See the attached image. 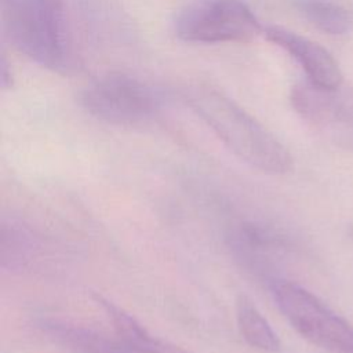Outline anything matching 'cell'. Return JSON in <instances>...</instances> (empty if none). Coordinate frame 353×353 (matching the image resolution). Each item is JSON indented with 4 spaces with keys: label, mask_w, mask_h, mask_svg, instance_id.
<instances>
[{
    "label": "cell",
    "mask_w": 353,
    "mask_h": 353,
    "mask_svg": "<svg viewBox=\"0 0 353 353\" xmlns=\"http://www.w3.org/2000/svg\"><path fill=\"white\" fill-rule=\"evenodd\" d=\"M186 102L223 145L250 167L269 175H284L292 170L288 149L222 91L200 84L189 90Z\"/></svg>",
    "instance_id": "1"
},
{
    "label": "cell",
    "mask_w": 353,
    "mask_h": 353,
    "mask_svg": "<svg viewBox=\"0 0 353 353\" xmlns=\"http://www.w3.org/2000/svg\"><path fill=\"white\" fill-rule=\"evenodd\" d=\"M0 19L4 37L18 52L46 69L66 68L62 0H0Z\"/></svg>",
    "instance_id": "2"
},
{
    "label": "cell",
    "mask_w": 353,
    "mask_h": 353,
    "mask_svg": "<svg viewBox=\"0 0 353 353\" xmlns=\"http://www.w3.org/2000/svg\"><path fill=\"white\" fill-rule=\"evenodd\" d=\"M273 301L290 325L309 343L327 353H353V325L305 287L270 283Z\"/></svg>",
    "instance_id": "3"
},
{
    "label": "cell",
    "mask_w": 353,
    "mask_h": 353,
    "mask_svg": "<svg viewBox=\"0 0 353 353\" xmlns=\"http://www.w3.org/2000/svg\"><path fill=\"white\" fill-rule=\"evenodd\" d=\"M263 28L241 0H200L183 7L174 19L176 37L189 43H250Z\"/></svg>",
    "instance_id": "4"
},
{
    "label": "cell",
    "mask_w": 353,
    "mask_h": 353,
    "mask_svg": "<svg viewBox=\"0 0 353 353\" xmlns=\"http://www.w3.org/2000/svg\"><path fill=\"white\" fill-rule=\"evenodd\" d=\"M81 106L95 119L116 125H138L160 108L159 95L141 80L109 73L88 84L80 94Z\"/></svg>",
    "instance_id": "5"
},
{
    "label": "cell",
    "mask_w": 353,
    "mask_h": 353,
    "mask_svg": "<svg viewBox=\"0 0 353 353\" xmlns=\"http://www.w3.org/2000/svg\"><path fill=\"white\" fill-rule=\"evenodd\" d=\"M339 88H324L307 80L294 85L291 103L328 141L353 150V94Z\"/></svg>",
    "instance_id": "6"
},
{
    "label": "cell",
    "mask_w": 353,
    "mask_h": 353,
    "mask_svg": "<svg viewBox=\"0 0 353 353\" xmlns=\"http://www.w3.org/2000/svg\"><path fill=\"white\" fill-rule=\"evenodd\" d=\"M229 248L240 265L255 276H270L276 258L287 250L285 237L270 225L243 221L228 234Z\"/></svg>",
    "instance_id": "7"
},
{
    "label": "cell",
    "mask_w": 353,
    "mask_h": 353,
    "mask_svg": "<svg viewBox=\"0 0 353 353\" xmlns=\"http://www.w3.org/2000/svg\"><path fill=\"white\" fill-rule=\"evenodd\" d=\"M263 36L287 51L305 70L307 80L324 88H339L342 72L334 57L316 41L281 26L263 28Z\"/></svg>",
    "instance_id": "8"
},
{
    "label": "cell",
    "mask_w": 353,
    "mask_h": 353,
    "mask_svg": "<svg viewBox=\"0 0 353 353\" xmlns=\"http://www.w3.org/2000/svg\"><path fill=\"white\" fill-rule=\"evenodd\" d=\"M50 245L34 229L18 219H4L0 230V262L10 272H33L50 261Z\"/></svg>",
    "instance_id": "9"
},
{
    "label": "cell",
    "mask_w": 353,
    "mask_h": 353,
    "mask_svg": "<svg viewBox=\"0 0 353 353\" xmlns=\"http://www.w3.org/2000/svg\"><path fill=\"white\" fill-rule=\"evenodd\" d=\"M95 302L105 310L110 319L119 339L137 353H192L179 345H175L161 336L154 335L132 314L117 306L102 295L94 296Z\"/></svg>",
    "instance_id": "10"
},
{
    "label": "cell",
    "mask_w": 353,
    "mask_h": 353,
    "mask_svg": "<svg viewBox=\"0 0 353 353\" xmlns=\"http://www.w3.org/2000/svg\"><path fill=\"white\" fill-rule=\"evenodd\" d=\"M40 325L55 343L70 353H137L120 339H112L68 320L46 319Z\"/></svg>",
    "instance_id": "11"
},
{
    "label": "cell",
    "mask_w": 353,
    "mask_h": 353,
    "mask_svg": "<svg viewBox=\"0 0 353 353\" xmlns=\"http://www.w3.org/2000/svg\"><path fill=\"white\" fill-rule=\"evenodd\" d=\"M236 321L243 339L254 349L261 352L280 350V339L266 317L247 298L239 296L236 302Z\"/></svg>",
    "instance_id": "12"
},
{
    "label": "cell",
    "mask_w": 353,
    "mask_h": 353,
    "mask_svg": "<svg viewBox=\"0 0 353 353\" xmlns=\"http://www.w3.org/2000/svg\"><path fill=\"white\" fill-rule=\"evenodd\" d=\"M295 6L309 23L327 34L341 36L353 28V14L332 0H296Z\"/></svg>",
    "instance_id": "13"
},
{
    "label": "cell",
    "mask_w": 353,
    "mask_h": 353,
    "mask_svg": "<svg viewBox=\"0 0 353 353\" xmlns=\"http://www.w3.org/2000/svg\"><path fill=\"white\" fill-rule=\"evenodd\" d=\"M0 84L3 87V90H7L8 87L12 85V72H11V66L7 62L6 57L1 55V61H0Z\"/></svg>",
    "instance_id": "14"
},
{
    "label": "cell",
    "mask_w": 353,
    "mask_h": 353,
    "mask_svg": "<svg viewBox=\"0 0 353 353\" xmlns=\"http://www.w3.org/2000/svg\"><path fill=\"white\" fill-rule=\"evenodd\" d=\"M349 234H350V239H352V241H353V226L350 228V232H349Z\"/></svg>",
    "instance_id": "15"
}]
</instances>
